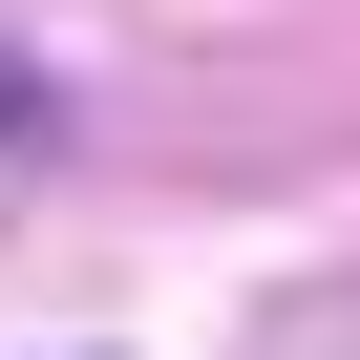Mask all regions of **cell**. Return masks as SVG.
Here are the masks:
<instances>
[{
    "mask_svg": "<svg viewBox=\"0 0 360 360\" xmlns=\"http://www.w3.org/2000/svg\"><path fill=\"white\" fill-rule=\"evenodd\" d=\"M0 127H43V85H22V64H0Z\"/></svg>",
    "mask_w": 360,
    "mask_h": 360,
    "instance_id": "obj_1",
    "label": "cell"
}]
</instances>
